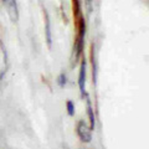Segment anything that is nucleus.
<instances>
[{"label": "nucleus", "mask_w": 149, "mask_h": 149, "mask_svg": "<svg viewBox=\"0 0 149 149\" xmlns=\"http://www.w3.org/2000/svg\"><path fill=\"white\" fill-rule=\"evenodd\" d=\"M67 111H68V114L70 116H73V113H74V108H73V103L71 101H68L67 102Z\"/></svg>", "instance_id": "obj_5"}, {"label": "nucleus", "mask_w": 149, "mask_h": 149, "mask_svg": "<svg viewBox=\"0 0 149 149\" xmlns=\"http://www.w3.org/2000/svg\"><path fill=\"white\" fill-rule=\"evenodd\" d=\"M4 5L6 6V10L9 13V16L13 21L17 20V8H16V3L15 0H3Z\"/></svg>", "instance_id": "obj_2"}, {"label": "nucleus", "mask_w": 149, "mask_h": 149, "mask_svg": "<svg viewBox=\"0 0 149 149\" xmlns=\"http://www.w3.org/2000/svg\"><path fill=\"white\" fill-rule=\"evenodd\" d=\"M77 134H78V137L81 138L82 142L88 143V142H91V139H92L91 129L88 128L83 122H80L77 124Z\"/></svg>", "instance_id": "obj_1"}, {"label": "nucleus", "mask_w": 149, "mask_h": 149, "mask_svg": "<svg viewBox=\"0 0 149 149\" xmlns=\"http://www.w3.org/2000/svg\"><path fill=\"white\" fill-rule=\"evenodd\" d=\"M85 81H86V62L83 61L81 65V71H80V77H78V85H80L81 92H85Z\"/></svg>", "instance_id": "obj_3"}, {"label": "nucleus", "mask_w": 149, "mask_h": 149, "mask_svg": "<svg viewBox=\"0 0 149 149\" xmlns=\"http://www.w3.org/2000/svg\"><path fill=\"white\" fill-rule=\"evenodd\" d=\"M87 111H88V116H90V120H91V128L95 127V116H93L92 112V106L90 100H87Z\"/></svg>", "instance_id": "obj_4"}]
</instances>
